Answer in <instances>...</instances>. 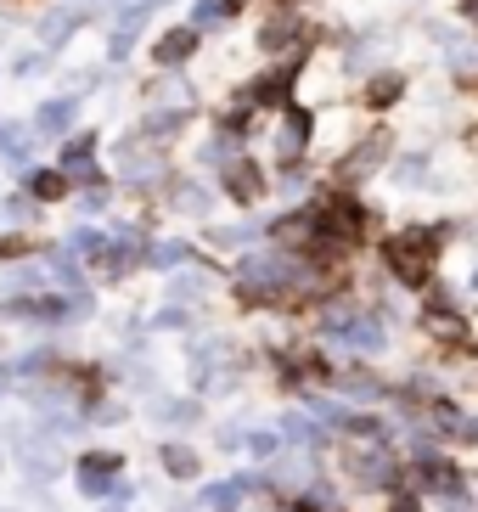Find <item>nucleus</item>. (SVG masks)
I'll use <instances>...</instances> for the list:
<instances>
[{
	"mask_svg": "<svg viewBox=\"0 0 478 512\" xmlns=\"http://www.w3.org/2000/svg\"><path fill=\"white\" fill-rule=\"evenodd\" d=\"M102 6H107V12H113V6H124V0H102Z\"/></svg>",
	"mask_w": 478,
	"mask_h": 512,
	"instance_id": "37998d69",
	"label": "nucleus"
},
{
	"mask_svg": "<svg viewBox=\"0 0 478 512\" xmlns=\"http://www.w3.org/2000/svg\"><path fill=\"white\" fill-rule=\"evenodd\" d=\"M152 422L169 428V434L197 428V422H203V394H158V400H152Z\"/></svg>",
	"mask_w": 478,
	"mask_h": 512,
	"instance_id": "5701e85b",
	"label": "nucleus"
},
{
	"mask_svg": "<svg viewBox=\"0 0 478 512\" xmlns=\"http://www.w3.org/2000/svg\"><path fill=\"white\" fill-rule=\"evenodd\" d=\"M113 79V68L107 62H90V68H62V91H74V96H96Z\"/></svg>",
	"mask_w": 478,
	"mask_h": 512,
	"instance_id": "2f4dec72",
	"label": "nucleus"
},
{
	"mask_svg": "<svg viewBox=\"0 0 478 512\" xmlns=\"http://www.w3.org/2000/svg\"><path fill=\"white\" fill-rule=\"evenodd\" d=\"M203 242L220 248V254H248V248L265 242V220L259 226H203Z\"/></svg>",
	"mask_w": 478,
	"mask_h": 512,
	"instance_id": "c85d7f7f",
	"label": "nucleus"
},
{
	"mask_svg": "<svg viewBox=\"0 0 478 512\" xmlns=\"http://www.w3.org/2000/svg\"><path fill=\"white\" fill-rule=\"evenodd\" d=\"M197 124H203V107H141L130 130H135L141 141H147V147L175 152L180 141H192Z\"/></svg>",
	"mask_w": 478,
	"mask_h": 512,
	"instance_id": "1a4fd4ad",
	"label": "nucleus"
},
{
	"mask_svg": "<svg viewBox=\"0 0 478 512\" xmlns=\"http://www.w3.org/2000/svg\"><path fill=\"white\" fill-rule=\"evenodd\" d=\"M332 389H338V400H366V406H372V400L389 394V383H383L377 372H366V366H338Z\"/></svg>",
	"mask_w": 478,
	"mask_h": 512,
	"instance_id": "bb28decb",
	"label": "nucleus"
},
{
	"mask_svg": "<svg viewBox=\"0 0 478 512\" xmlns=\"http://www.w3.org/2000/svg\"><path fill=\"white\" fill-rule=\"evenodd\" d=\"M107 158V130L102 124H79L74 136L57 141V164L62 169H85V164H102Z\"/></svg>",
	"mask_w": 478,
	"mask_h": 512,
	"instance_id": "412c9836",
	"label": "nucleus"
},
{
	"mask_svg": "<svg viewBox=\"0 0 478 512\" xmlns=\"http://www.w3.org/2000/svg\"><path fill=\"white\" fill-rule=\"evenodd\" d=\"M310 51H299V57H270L259 62L254 74L242 79L231 96H242V102H254L265 119H276V113H287V107L304 96V74H310Z\"/></svg>",
	"mask_w": 478,
	"mask_h": 512,
	"instance_id": "7ed1b4c3",
	"label": "nucleus"
},
{
	"mask_svg": "<svg viewBox=\"0 0 478 512\" xmlns=\"http://www.w3.org/2000/svg\"><path fill=\"white\" fill-rule=\"evenodd\" d=\"M462 293H467V299H478V259L462 271Z\"/></svg>",
	"mask_w": 478,
	"mask_h": 512,
	"instance_id": "58836bf2",
	"label": "nucleus"
},
{
	"mask_svg": "<svg viewBox=\"0 0 478 512\" xmlns=\"http://www.w3.org/2000/svg\"><path fill=\"white\" fill-rule=\"evenodd\" d=\"M467 231H473V237H478V214H473V220H467Z\"/></svg>",
	"mask_w": 478,
	"mask_h": 512,
	"instance_id": "79ce46f5",
	"label": "nucleus"
},
{
	"mask_svg": "<svg viewBox=\"0 0 478 512\" xmlns=\"http://www.w3.org/2000/svg\"><path fill=\"white\" fill-rule=\"evenodd\" d=\"M0 141H6V119H0Z\"/></svg>",
	"mask_w": 478,
	"mask_h": 512,
	"instance_id": "a18cd8bd",
	"label": "nucleus"
},
{
	"mask_svg": "<svg viewBox=\"0 0 478 512\" xmlns=\"http://www.w3.org/2000/svg\"><path fill=\"white\" fill-rule=\"evenodd\" d=\"M405 6H428V0H405Z\"/></svg>",
	"mask_w": 478,
	"mask_h": 512,
	"instance_id": "c03bdc74",
	"label": "nucleus"
},
{
	"mask_svg": "<svg viewBox=\"0 0 478 512\" xmlns=\"http://www.w3.org/2000/svg\"><path fill=\"white\" fill-rule=\"evenodd\" d=\"M192 265H203V242H192V237H152L147 271L175 276V271H192Z\"/></svg>",
	"mask_w": 478,
	"mask_h": 512,
	"instance_id": "4be33fe9",
	"label": "nucleus"
},
{
	"mask_svg": "<svg viewBox=\"0 0 478 512\" xmlns=\"http://www.w3.org/2000/svg\"><path fill=\"white\" fill-rule=\"evenodd\" d=\"M158 467H164L169 479L192 484V479H203V451L186 445V439H164V445H158Z\"/></svg>",
	"mask_w": 478,
	"mask_h": 512,
	"instance_id": "a878e982",
	"label": "nucleus"
},
{
	"mask_svg": "<svg viewBox=\"0 0 478 512\" xmlns=\"http://www.w3.org/2000/svg\"><path fill=\"white\" fill-rule=\"evenodd\" d=\"M17 181H23V192H29L34 203H45V209L74 203V181H68V169L62 164H34V169H23Z\"/></svg>",
	"mask_w": 478,
	"mask_h": 512,
	"instance_id": "6ab92c4d",
	"label": "nucleus"
},
{
	"mask_svg": "<svg viewBox=\"0 0 478 512\" xmlns=\"http://www.w3.org/2000/svg\"><path fill=\"white\" fill-rule=\"evenodd\" d=\"M265 141H270V164H304L321 141V107L299 96L287 113H276V130Z\"/></svg>",
	"mask_w": 478,
	"mask_h": 512,
	"instance_id": "20e7f679",
	"label": "nucleus"
},
{
	"mask_svg": "<svg viewBox=\"0 0 478 512\" xmlns=\"http://www.w3.org/2000/svg\"><path fill=\"white\" fill-rule=\"evenodd\" d=\"M214 203H220V186H209V175H197V169H180L169 181V192L158 197V209L180 214V220H209Z\"/></svg>",
	"mask_w": 478,
	"mask_h": 512,
	"instance_id": "9b49d317",
	"label": "nucleus"
},
{
	"mask_svg": "<svg viewBox=\"0 0 478 512\" xmlns=\"http://www.w3.org/2000/svg\"><path fill=\"white\" fill-rule=\"evenodd\" d=\"M248 6H254V0H192V6H186V23L214 40V34L237 29L242 17H248Z\"/></svg>",
	"mask_w": 478,
	"mask_h": 512,
	"instance_id": "aec40b11",
	"label": "nucleus"
},
{
	"mask_svg": "<svg viewBox=\"0 0 478 512\" xmlns=\"http://www.w3.org/2000/svg\"><path fill=\"white\" fill-rule=\"evenodd\" d=\"M119 186H96V192H74V214L79 220H96V214H113V203H119Z\"/></svg>",
	"mask_w": 478,
	"mask_h": 512,
	"instance_id": "72a5a7b5",
	"label": "nucleus"
},
{
	"mask_svg": "<svg viewBox=\"0 0 478 512\" xmlns=\"http://www.w3.org/2000/svg\"><path fill=\"white\" fill-rule=\"evenodd\" d=\"M462 231H467L462 220H417V226L383 231L372 248H377V265H383V276H389L394 287L428 293V287L439 282V254H445Z\"/></svg>",
	"mask_w": 478,
	"mask_h": 512,
	"instance_id": "f257e3e1",
	"label": "nucleus"
},
{
	"mask_svg": "<svg viewBox=\"0 0 478 512\" xmlns=\"http://www.w3.org/2000/svg\"><path fill=\"white\" fill-rule=\"evenodd\" d=\"M467 355H473V361H478V332H473V344H467Z\"/></svg>",
	"mask_w": 478,
	"mask_h": 512,
	"instance_id": "a19ab883",
	"label": "nucleus"
},
{
	"mask_svg": "<svg viewBox=\"0 0 478 512\" xmlns=\"http://www.w3.org/2000/svg\"><path fill=\"white\" fill-rule=\"evenodd\" d=\"M12 456H17V467H23V479L29 484H51L62 473V439L51 434V428H17L12 434Z\"/></svg>",
	"mask_w": 478,
	"mask_h": 512,
	"instance_id": "9d476101",
	"label": "nucleus"
},
{
	"mask_svg": "<svg viewBox=\"0 0 478 512\" xmlns=\"http://www.w3.org/2000/svg\"><path fill=\"white\" fill-rule=\"evenodd\" d=\"M12 389H23V383H17V366L0 361V394H12Z\"/></svg>",
	"mask_w": 478,
	"mask_h": 512,
	"instance_id": "4c0bfd02",
	"label": "nucleus"
},
{
	"mask_svg": "<svg viewBox=\"0 0 478 512\" xmlns=\"http://www.w3.org/2000/svg\"><path fill=\"white\" fill-rule=\"evenodd\" d=\"M287 6H310V12H315V6H327V0H287Z\"/></svg>",
	"mask_w": 478,
	"mask_h": 512,
	"instance_id": "ea45409f",
	"label": "nucleus"
},
{
	"mask_svg": "<svg viewBox=\"0 0 478 512\" xmlns=\"http://www.w3.org/2000/svg\"><path fill=\"white\" fill-rule=\"evenodd\" d=\"M389 181L400 192H445L434 181V147H400V158L389 164Z\"/></svg>",
	"mask_w": 478,
	"mask_h": 512,
	"instance_id": "f3484780",
	"label": "nucleus"
},
{
	"mask_svg": "<svg viewBox=\"0 0 478 512\" xmlns=\"http://www.w3.org/2000/svg\"><path fill=\"white\" fill-rule=\"evenodd\" d=\"M237 152H242V141L214 136V130H209V136H197V141H192V169L214 181V175H220V169L231 164V158H237Z\"/></svg>",
	"mask_w": 478,
	"mask_h": 512,
	"instance_id": "393cba45",
	"label": "nucleus"
},
{
	"mask_svg": "<svg viewBox=\"0 0 478 512\" xmlns=\"http://www.w3.org/2000/svg\"><path fill=\"white\" fill-rule=\"evenodd\" d=\"M0 467H6V451H0Z\"/></svg>",
	"mask_w": 478,
	"mask_h": 512,
	"instance_id": "de8ad7c7",
	"label": "nucleus"
},
{
	"mask_svg": "<svg viewBox=\"0 0 478 512\" xmlns=\"http://www.w3.org/2000/svg\"><path fill=\"white\" fill-rule=\"evenodd\" d=\"M242 451L254 456V462H276V456H282V434H270V428H248Z\"/></svg>",
	"mask_w": 478,
	"mask_h": 512,
	"instance_id": "c9c22d12",
	"label": "nucleus"
},
{
	"mask_svg": "<svg viewBox=\"0 0 478 512\" xmlns=\"http://www.w3.org/2000/svg\"><path fill=\"white\" fill-rule=\"evenodd\" d=\"M242 496H248L242 473H237V479H209V484H203V496H197V507H209V512H231Z\"/></svg>",
	"mask_w": 478,
	"mask_h": 512,
	"instance_id": "7c9ffc66",
	"label": "nucleus"
},
{
	"mask_svg": "<svg viewBox=\"0 0 478 512\" xmlns=\"http://www.w3.org/2000/svg\"><path fill=\"white\" fill-rule=\"evenodd\" d=\"M400 158V130H394L389 119H366L349 141H338V152L327 158V169H321V181L327 186H366L383 181L389 175V164Z\"/></svg>",
	"mask_w": 478,
	"mask_h": 512,
	"instance_id": "f03ea898",
	"label": "nucleus"
},
{
	"mask_svg": "<svg viewBox=\"0 0 478 512\" xmlns=\"http://www.w3.org/2000/svg\"><path fill=\"white\" fill-rule=\"evenodd\" d=\"M338 349H355V355H383L389 349V321L377 316V310H360L355 327L344 332V344Z\"/></svg>",
	"mask_w": 478,
	"mask_h": 512,
	"instance_id": "b1692460",
	"label": "nucleus"
},
{
	"mask_svg": "<svg viewBox=\"0 0 478 512\" xmlns=\"http://www.w3.org/2000/svg\"><path fill=\"white\" fill-rule=\"evenodd\" d=\"M152 327H158V332H186V327H192V310H186V304H164V310L152 316Z\"/></svg>",
	"mask_w": 478,
	"mask_h": 512,
	"instance_id": "e433bc0d",
	"label": "nucleus"
},
{
	"mask_svg": "<svg viewBox=\"0 0 478 512\" xmlns=\"http://www.w3.org/2000/svg\"><path fill=\"white\" fill-rule=\"evenodd\" d=\"M40 220H45V203H34L23 186H12L6 192V231H34Z\"/></svg>",
	"mask_w": 478,
	"mask_h": 512,
	"instance_id": "c756f323",
	"label": "nucleus"
},
{
	"mask_svg": "<svg viewBox=\"0 0 478 512\" xmlns=\"http://www.w3.org/2000/svg\"><path fill=\"white\" fill-rule=\"evenodd\" d=\"M214 186H220L225 203H237V209H259V203L276 192V175H270V164L259 158V152L242 147L237 158H231L220 175H214Z\"/></svg>",
	"mask_w": 478,
	"mask_h": 512,
	"instance_id": "39448f33",
	"label": "nucleus"
},
{
	"mask_svg": "<svg viewBox=\"0 0 478 512\" xmlns=\"http://www.w3.org/2000/svg\"><path fill=\"white\" fill-rule=\"evenodd\" d=\"M254 6H276V0H254Z\"/></svg>",
	"mask_w": 478,
	"mask_h": 512,
	"instance_id": "49530a36",
	"label": "nucleus"
},
{
	"mask_svg": "<svg viewBox=\"0 0 478 512\" xmlns=\"http://www.w3.org/2000/svg\"><path fill=\"white\" fill-rule=\"evenodd\" d=\"M0 192H6V186H0Z\"/></svg>",
	"mask_w": 478,
	"mask_h": 512,
	"instance_id": "09e8293b",
	"label": "nucleus"
},
{
	"mask_svg": "<svg viewBox=\"0 0 478 512\" xmlns=\"http://www.w3.org/2000/svg\"><path fill=\"white\" fill-rule=\"evenodd\" d=\"M119 479H124V456L119 451H102V445H96V451L74 456V490L85 501H107V490H113Z\"/></svg>",
	"mask_w": 478,
	"mask_h": 512,
	"instance_id": "f8f14e48",
	"label": "nucleus"
},
{
	"mask_svg": "<svg viewBox=\"0 0 478 512\" xmlns=\"http://www.w3.org/2000/svg\"><path fill=\"white\" fill-rule=\"evenodd\" d=\"M102 17H107V6H68V0H51L29 29H34V40H40L45 51H57V57H62V51L74 46L90 23H102Z\"/></svg>",
	"mask_w": 478,
	"mask_h": 512,
	"instance_id": "6e6552de",
	"label": "nucleus"
},
{
	"mask_svg": "<svg viewBox=\"0 0 478 512\" xmlns=\"http://www.w3.org/2000/svg\"><path fill=\"white\" fill-rule=\"evenodd\" d=\"M135 96H141V107H203V91L186 74H152V68L135 85Z\"/></svg>",
	"mask_w": 478,
	"mask_h": 512,
	"instance_id": "dca6fc26",
	"label": "nucleus"
},
{
	"mask_svg": "<svg viewBox=\"0 0 478 512\" xmlns=\"http://www.w3.org/2000/svg\"><path fill=\"white\" fill-rule=\"evenodd\" d=\"M40 254V242L29 237V231H6L0 226V265H17V259H29Z\"/></svg>",
	"mask_w": 478,
	"mask_h": 512,
	"instance_id": "f704fd0d",
	"label": "nucleus"
},
{
	"mask_svg": "<svg viewBox=\"0 0 478 512\" xmlns=\"http://www.w3.org/2000/svg\"><path fill=\"white\" fill-rule=\"evenodd\" d=\"M57 68V51H45V46H34V51H17L12 62H6V74L12 79H45Z\"/></svg>",
	"mask_w": 478,
	"mask_h": 512,
	"instance_id": "473e14b6",
	"label": "nucleus"
},
{
	"mask_svg": "<svg viewBox=\"0 0 478 512\" xmlns=\"http://www.w3.org/2000/svg\"><path fill=\"white\" fill-rule=\"evenodd\" d=\"M203 124H209L214 136H231V141H259L265 136V113H259L254 102H242V96H225V102H214L209 113H203Z\"/></svg>",
	"mask_w": 478,
	"mask_h": 512,
	"instance_id": "2eb2a0df",
	"label": "nucleus"
},
{
	"mask_svg": "<svg viewBox=\"0 0 478 512\" xmlns=\"http://www.w3.org/2000/svg\"><path fill=\"white\" fill-rule=\"evenodd\" d=\"M349 102H355L360 119H389V113H400V107L411 102V68H400V62H383L377 74L360 79Z\"/></svg>",
	"mask_w": 478,
	"mask_h": 512,
	"instance_id": "423d86ee",
	"label": "nucleus"
},
{
	"mask_svg": "<svg viewBox=\"0 0 478 512\" xmlns=\"http://www.w3.org/2000/svg\"><path fill=\"white\" fill-rule=\"evenodd\" d=\"M40 147L45 136L34 130V119H6V141H0V164L12 169V175H23V169L40 164Z\"/></svg>",
	"mask_w": 478,
	"mask_h": 512,
	"instance_id": "a211bd4d",
	"label": "nucleus"
},
{
	"mask_svg": "<svg viewBox=\"0 0 478 512\" xmlns=\"http://www.w3.org/2000/svg\"><path fill=\"white\" fill-rule=\"evenodd\" d=\"M203 46H209V34L180 17V23H169V29H158L147 40V68L152 74H192V62L203 57Z\"/></svg>",
	"mask_w": 478,
	"mask_h": 512,
	"instance_id": "0eeeda50",
	"label": "nucleus"
},
{
	"mask_svg": "<svg viewBox=\"0 0 478 512\" xmlns=\"http://www.w3.org/2000/svg\"><path fill=\"white\" fill-rule=\"evenodd\" d=\"M34 130H40L51 147H57L62 136H74L79 124H85V96H74V91H57V96H40L34 102Z\"/></svg>",
	"mask_w": 478,
	"mask_h": 512,
	"instance_id": "4468645a",
	"label": "nucleus"
},
{
	"mask_svg": "<svg viewBox=\"0 0 478 512\" xmlns=\"http://www.w3.org/2000/svg\"><path fill=\"white\" fill-rule=\"evenodd\" d=\"M62 242H68V254H79L85 265H96V259L107 254V242H113V231H107V226H96V220H74Z\"/></svg>",
	"mask_w": 478,
	"mask_h": 512,
	"instance_id": "cd10ccee",
	"label": "nucleus"
},
{
	"mask_svg": "<svg viewBox=\"0 0 478 512\" xmlns=\"http://www.w3.org/2000/svg\"><path fill=\"white\" fill-rule=\"evenodd\" d=\"M0 316L12 327H74L68 321V293H23V299H0Z\"/></svg>",
	"mask_w": 478,
	"mask_h": 512,
	"instance_id": "ddd939ff",
	"label": "nucleus"
}]
</instances>
